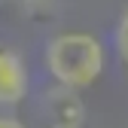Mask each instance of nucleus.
<instances>
[{"instance_id":"nucleus-1","label":"nucleus","mask_w":128,"mask_h":128,"mask_svg":"<svg viewBox=\"0 0 128 128\" xmlns=\"http://www.w3.org/2000/svg\"><path fill=\"white\" fill-rule=\"evenodd\" d=\"M52 76L67 88H86L104 70V49L88 34H61L46 49Z\"/></svg>"},{"instance_id":"nucleus-2","label":"nucleus","mask_w":128,"mask_h":128,"mask_svg":"<svg viewBox=\"0 0 128 128\" xmlns=\"http://www.w3.org/2000/svg\"><path fill=\"white\" fill-rule=\"evenodd\" d=\"M46 116L52 128H82V101L76 98V88L61 86L46 98Z\"/></svg>"},{"instance_id":"nucleus-3","label":"nucleus","mask_w":128,"mask_h":128,"mask_svg":"<svg viewBox=\"0 0 128 128\" xmlns=\"http://www.w3.org/2000/svg\"><path fill=\"white\" fill-rule=\"evenodd\" d=\"M28 92L24 61L12 49H0V104H18Z\"/></svg>"},{"instance_id":"nucleus-5","label":"nucleus","mask_w":128,"mask_h":128,"mask_svg":"<svg viewBox=\"0 0 128 128\" xmlns=\"http://www.w3.org/2000/svg\"><path fill=\"white\" fill-rule=\"evenodd\" d=\"M0 128H22V122H15V119L3 116V119H0Z\"/></svg>"},{"instance_id":"nucleus-4","label":"nucleus","mask_w":128,"mask_h":128,"mask_svg":"<svg viewBox=\"0 0 128 128\" xmlns=\"http://www.w3.org/2000/svg\"><path fill=\"white\" fill-rule=\"evenodd\" d=\"M116 46H119L122 61L128 64V12L122 15V22H119V28H116Z\"/></svg>"}]
</instances>
